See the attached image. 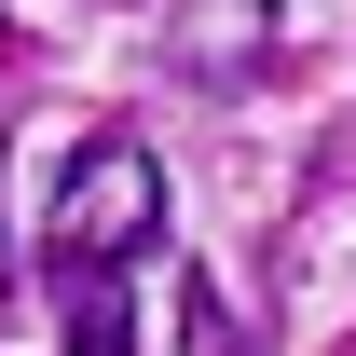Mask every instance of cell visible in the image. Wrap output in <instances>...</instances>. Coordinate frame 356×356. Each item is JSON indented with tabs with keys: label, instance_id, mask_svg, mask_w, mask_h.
<instances>
[{
	"label": "cell",
	"instance_id": "1",
	"mask_svg": "<svg viewBox=\"0 0 356 356\" xmlns=\"http://www.w3.org/2000/svg\"><path fill=\"white\" fill-rule=\"evenodd\" d=\"M165 233V165L137 151L124 124L69 151V192H55V261H137Z\"/></svg>",
	"mask_w": 356,
	"mask_h": 356
},
{
	"label": "cell",
	"instance_id": "2",
	"mask_svg": "<svg viewBox=\"0 0 356 356\" xmlns=\"http://www.w3.org/2000/svg\"><path fill=\"white\" fill-rule=\"evenodd\" d=\"M274 28H288L274 0H178V14H165V69L206 83V96H233V83L274 69Z\"/></svg>",
	"mask_w": 356,
	"mask_h": 356
},
{
	"label": "cell",
	"instance_id": "3",
	"mask_svg": "<svg viewBox=\"0 0 356 356\" xmlns=\"http://www.w3.org/2000/svg\"><path fill=\"white\" fill-rule=\"evenodd\" d=\"M55 302H69V356H137L124 343V261H55Z\"/></svg>",
	"mask_w": 356,
	"mask_h": 356
}]
</instances>
